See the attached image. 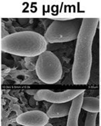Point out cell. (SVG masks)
<instances>
[{
    "instance_id": "cell-1",
    "label": "cell",
    "mask_w": 101,
    "mask_h": 126,
    "mask_svg": "<svg viewBox=\"0 0 101 126\" xmlns=\"http://www.w3.org/2000/svg\"><path fill=\"white\" fill-rule=\"evenodd\" d=\"M100 19H83L81 31L76 39L72 66V81L75 85L87 84L92 64V44Z\"/></svg>"
},
{
    "instance_id": "cell-2",
    "label": "cell",
    "mask_w": 101,
    "mask_h": 126,
    "mask_svg": "<svg viewBox=\"0 0 101 126\" xmlns=\"http://www.w3.org/2000/svg\"><path fill=\"white\" fill-rule=\"evenodd\" d=\"M47 46L45 39L39 33L34 31H21L2 39L0 50L11 55L32 57L46 51Z\"/></svg>"
},
{
    "instance_id": "cell-3",
    "label": "cell",
    "mask_w": 101,
    "mask_h": 126,
    "mask_svg": "<svg viewBox=\"0 0 101 126\" xmlns=\"http://www.w3.org/2000/svg\"><path fill=\"white\" fill-rule=\"evenodd\" d=\"M83 19L54 20L47 28L44 38L47 43H64L77 39Z\"/></svg>"
},
{
    "instance_id": "cell-4",
    "label": "cell",
    "mask_w": 101,
    "mask_h": 126,
    "mask_svg": "<svg viewBox=\"0 0 101 126\" xmlns=\"http://www.w3.org/2000/svg\"><path fill=\"white\" fill-rule=\"evenodd\" d=\"M35 68L39 79L47 84L58 82L63 75V68L59 59L48 50L39 56Z\"/></svg>"
},
{
    "instance_id": "cell-5",
    "label": "cell",
    "mask_w": 101,
    "mask_h": 126,
    "mask_svg": "<svg viewBox=\"0 0 101 126\" xmlns=\"http://www.w3.org/2000/svg\"><path fill=\"white\" fill-rule=\"evenodd\" d=\"M85 92V90H68L63 92H54L49 90H39L34 96L36 101H45L52 103H63L72 101L81 94Z\"/></svg>"
},
{
    "instance_id": "cell-6",
    "label": "cell",
    "mask_w": 101,
    "mask_h": 126,
    "mask_svg": "<svg viewBox=\"0 0 101 126\" xmlns=\"http://www.w3.org/2000/svg\"><path fill=\"white\" fill-rule=\"evenodd\" d=\"M49 121V117L43 112L32 110L21 114L17 118V123L24 126H45Z\"/></svg>"
},
{
    "instance_id": "cell-7",
    "label": "cell",
    "mask_w": 101,
    "mask_h": 126,
    "mask_svg": "<svg viewBox=\"0 0 101 126\" xmlns=\"http://www.w3.org/2000/svg\"><path fill=\"white\" fill-rule=\"evenodd\" d=\"M84 93H82L72 101V106L68 114L67 126H78V118L81 113V106L84 98Z\"/></svg>"
},
{
    "instance_id": "cell-8",
    "label": "cell",
    "mask_w": 101,
    "mask_h": 126,
    "mask_svg": "<svg viewBox=\"0 0 101 126\" xmlns=\"http://www.w3.org/2000/svg\"><path fill=\"white\" fill-rule=\"evenodd\" d=\"M72 101L63 103H53L47 110L46 114L49 119L60 118L68 116L70 110Z\"/></svg>"
},
{
    "instance_id": "cell-9",
    "label": "cell",
    "mask_w": 101,
    "mask_h": 126,
    "mask_svg": "<svg viewBox=\"0 0 101 126\" xmlns=\"http://www.w3.org/2000/svg\"><path fill=\"white\" fill-rule=\"evenodd\" d=\"M101 101L98 98L92 96H85L83 98L81 108L88 112L98 113L101 109L100 108Z\"/></svg>"
},
{
    "instance_id": "cell-10",
    "label": "cell",
    "mask_w": 101,
    "mask_h": 126,
    "mask_svg": "<svg viewBox=\"0 0 101 126\" xmlns=\"http://www.w3.org/2000/svg\"><path fill=\"white\" fill-rule=\"evenodd\" d=\"M98 113L88 112L86 116L85 126H96Z\"/></svg>"
},
{
    "instance_id": "cell-11",
    "label": "cell",
    "mask_w": 101,
    "mask_h": 126,
    "mask_svg": "<svg viewBox=\"0 0 101 126\" xmlns=\"http://www.w3.org/2000/svg\"><path fill=\"white\" fill-rule=\"evenodd\" d=\"M9 34H8V32L5 30V28H3V26H1V39L7 37Z\"/></svg>"
},
{
    "instance_id": "cell-12",
    "label": "cell",
    "mask_w": 101,
    "mask_h": 126,
    "mask_svg": "<svg viewBox=\"0 0 101 126\" xmlns=\"http://www.w3.org/2000/svg\"><path fill=\"white\" fill-rule=\"evenodd\" d=\"M45 126H52V124H50V123H47V124H46Z\"/></svg>"
},
{
    "instance_id": "cell-13",
    "label": "cell",
    "mask_w": 101,
    "mask_h": 126,
    "mask_svg": "<svg viewBox=\"0 0 101 126\" xmlns=\"http://www.w3.org/2000/svg\"><path fill=\"white\" fill-rule=\"evenodd\" d=\"M1 26H0V44H1Z\"/></svg>"
},
{
    "instance_id": "cell-14",
    "label": "cell",
    "mask_w": 101,
    "mask_h": 126,
    "mask_svg": "<svg viewBox=\"0 0 101 126\" xmlns=\"http://www.w3.org/2000/svg\"></svg>"
},
{
    "instance_id": "cell-15",
    "label": "cell",
    "mask_w": 101,
    "mask_h": 126,
    "mask_svg": "<svg viewBox=\"0 0 101 126\" xmlns=\"http://www.w3.org/2000/svg\"></svg>"
},
{
    "instance_id": "cell-16",
    "label": "cell",
    "mask_w": 101,
    "mask_h": 126,
    "mask_svg": "<svg viewBox=\"0 0 101 126\" xmlns=\"http://www.w3.org/2000/svg\"></svg>"
},
{
    "instance_id": "cell-17",
    "label": "cell",
    "mask_w": 101,
    "mask_h": 126,
    "mask_svg": "<svg viewBox=\"0 0 101 126\" xmlns=\"http://www.w3.org/2000/svg\"><path fill=\"white\" fill-rule=\"evenodd\" d=\"M0 126H1V122H0Z\"/></svg>"
},
{
    "instance_id": "cell-18",
    "label": "cell",
    "mask_w": 101,
    "mask_h": 126,
    "mask_svg": "<svg viewBox=\"0 0 101 126\" xmlns=\"http://www.w3.org/2000/svg\"></svg>"
},
{
    "instance_id": "cell-19",
    "label": "cell",
    "mask_w": 101,
    "mask_h": 126,
    "mask_svg": "<svg viewBox=\"0 0 101 126\" xmlns=\"http://www.w3.org/2000/svg\"></svg>"
},
{
    "instance_id": "cell-20",
    "label": "cell",
    "mask_w": 101,
    "mask_h": 126,
    "mask_svg": "<svg viewBox=\"0 0 101 126\" xmlns=\"http://www.w3.org/2000/svg\"></svg>"
}]
</instances>
